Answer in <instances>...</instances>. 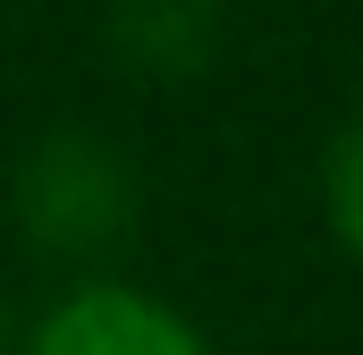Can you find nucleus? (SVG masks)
<instances>
[{
  "label": "nucleus",
  "instance_id": "f257e3e1",
  "mask_svg": "<svg viewBox=\"0 0 363 355\" xmlns=\"http://www.w3.org/2000/svg\"><path fill=\"white\" fill-rule=\"evenodd\" d=\"M17 229L51 263H110L135 237V170L101 136L60 127L17 161Z\"/></svg>",
  "mask_w": 363,
  "mask_h": 355
},
{
  "label": "nucleus",
  "instance_id": "20e7f679",
  "mask_svg": "<svg viewBox=\"0 0 363 355\" xmlns=\"http://www.w3.org/2000/svg\"><path fill=\"white\" fill-rule=\"evenodd\" d=\"M321 195H330V229L347 237V254H363V110L347 119V136L330 144V170H321Z\"/></svg>",
  "mask_w": 363,
  "mask_h": 355
},
{
  "label": "nucleus",
  "instance_id": "f03ea898",
  "mask_svg": "<svg viewBox=\"0 0 363 355\" xmlns=\"http://www.w3.org/2000/svg\"><path fill=\"white\" fill-rule=\"evenodd\" d=\"M26 355H211V347L161 296L118 288V279H85V288H68L34 322V347Z\"/></svg>",
  "mask_w": 363,
  "mask_h": 355
},
{
  "label": "nucleus",
  "instance_id": "39448f33",
  "mask_svg": "<svg viewBox=\"0 0 363 355\" xmlns=\"http://www.w3.org/2000/svg\"><path fill=\"white\" fill-rule=\"evenodd\" d=\"M0 355H9V305H0Z\"/></svg>",
  "mask_w": 363,
  "mask_h": 355
},
{
  "label": "nucleus",
  "instance_id": "7ed1b4c3",
  "mask_svg": "<svg viewBox=\"0 0 363 355\" xmlns=\"http://www.w3.org/2000/svg\"><path fill=\"white\" fill-rule=\"evenodd\" d=\"M110 51L144 85H186L220 51V0H110Z\"/></svg>",
  "mask_w": 363,
  "mask_h": 355
}]
</instances>
